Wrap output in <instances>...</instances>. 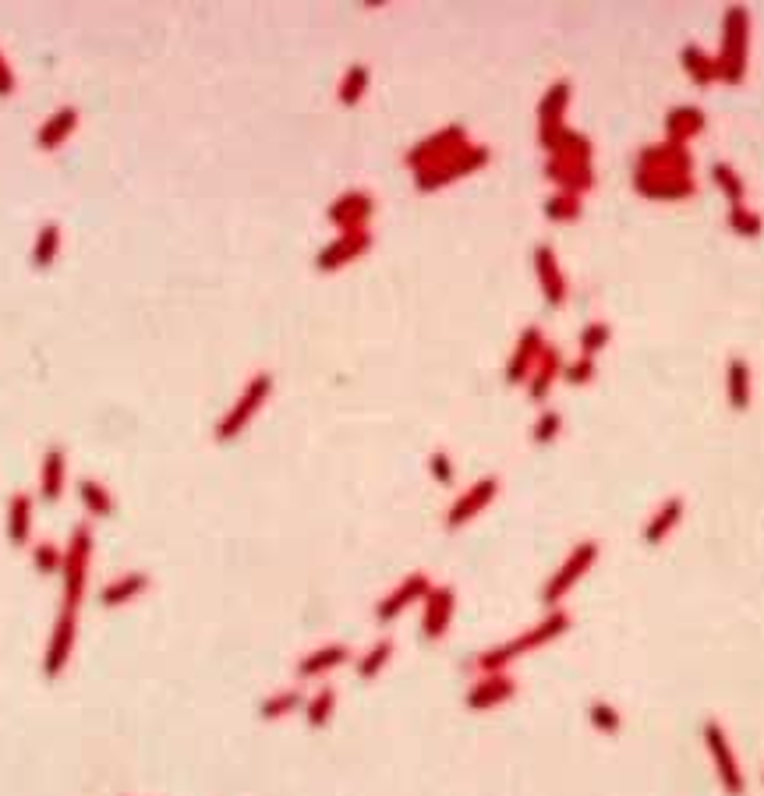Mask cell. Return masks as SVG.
I'll return each mask as SVG.
<instances>
[{
  "mask_svg": "<svg viewBox=\"0 0 764 796\" xmlns=\"http://www.w3.org/2000/svg\"><path fill=\"white\" fill-rule=\"evenodd\" d=\"M496 492H499V478L489 475V478H482V482H474L471 489L450 506V513H446V528L457 531V528H464L467 521H474V517H478V513L496 499Z\"/></svg>",
  "mask_w": 764,
  "mask_h": 796,
  "instance_id": "ba28073f",
  "label": "cell"
},
{
  "mask_svg": "<svg viewBox=\"0 0 764 796\" xmlns=\"http://www.w3.org/2000/svg\"><path fill=\"white\" fill-rule=\"evenodd\" d=\"M680 517H683V499H669V503L662 506V510L651 517V524L644 528V542L648 545H655V542H662L669 531L680 524Z\"/></svg>",
  "mask_w": 764,
  "mask_h": 796,
  "instance_id": "ac0fdd59",
  "label": "cell"
},
{
  "mask_svg": "<svg viewBox=\"0 0 764 796\" xmlns=\"http://www.w3.org/2000/svg\"><path fill=\"white\" fill-rule=\"evenodd\" d=\"M368 213H372V199H368V195H347V199H340L337 206L329 209V216H333L337 223L365 220Z\"/></svg>",
  "mask_w": 764,
  "mask_h": 796,
  "instance_id": "d4e9b609",
  "label": "cell"
},
{
  "mask_svg": "<svg viewBox=\"0 0 764 796\" xmlns=\"http://www.w3.org/2000/svg\"><path fill=\"white\" fill-rule=\"evenodd\" d=\"M733 223L743 230V234H757V230H761V220H757V216H747L743 209H736L733 213Z\"/></svg>",
  "mask_w": 764,
  "mask_h": 796,
  "instance_id": "1f68e13d",
  "label": "cell"
},
{
  "mask_svg": "<svg viewBox=\"0 0 764 796\" xmlns=\"http://www.w3.org/2000/svg\"><path fill=\"white\" fill-rule=\"evenodd\" d=\"M729 400H733L736 411H743V407L750 404V372H747V361H740V358L729 365Z\"/></svg>",
  "mask_w": 764,
  "mask_h": 796,
  "instance_id": "cb8c5ba5",
  "label": "cell"
},
{
  "mask_svg": "<svg viewBox=\"0 0 764 796\" xmlns=\"http://www.w3.org/2000/svg\"><path fill=\"white\" fill-rule=\"evenodd\" d=\"M428 591H432V581H428L425 574H411L407 581H400L390 595L375 605V620H379V623L397 620V616L404 613V609H411L414 602H425Z\"/></svg>",
  "mask_w": 764,
  "mask_h": 796,
  "instance_id": "52a82bcc",
  "label": "cell"
},
{
  "mask_svg": "<svg viewBox=\"0 0 764 796\" xmlns=\"http://www.w3.org/2000/svg\"><path fill=\"white\" fill-rule=\"evenodd\" d=\"M269 390H273V376L269 372H259V376L252 379V383L241 390V397H237V404L230 407L227 414H223V421L216 425V443H230V439H237L241 432L248 429V421L259 414V407L266 404Z\"/></svg>",
  "mask_w": 764,
  "mask_h": 796,
  "instance_id": "3957f363",
  "label": "cell"
},
{
  "mask_svg": "<svg viewBox=\"0 0 764 796\" xmlns=\"http://www.w3.org/2000/svg\"><path fill=\"white\" fill-rule=\"evenodd\" d=\"M591 722H595L598 729H605V733H616V729H619V715L612 712L609 705H595V708H591Z\"/></svg>",
  "mask_w": 764,
  "mask_h": 796,
  "instance_id": "f546056e",
  "label": "cell"
},
{
  "mask_svg": "<svg viewBox=\"0 0 764 796\" xmlns=\"http://www.w3.org/2000/svg\"><path fill=\"white\" fill-rule=\"evenodd\" d=\"M57 252H61V223H43V227H39L36 248H32V266L36 269L54 266Z\"/></svg>",
  "mask_w": 764,
  "mask_h": 796,
  "instance_id": "e0dca14e",
  "label": "cell"
},
{
  "mask_svg": "<svg viewBox=\"0 0 764 796\" xmlns=\"http://www.w3.org/2000/svg\"><path fill=\"white\" fill-rule=\"evenodd\" d=\"M595 559H598V545L595 542H581V545H577V549L570 552V559H566L563 567H559L556 574H552V581L545 584V595H542L545 602L556 605L559 598H563L566 591L573 588V584H577L584 574H588V567L595 563Z\"/></svg>",
  "mask_w": 764,
  "mask_h": 796,
  "instance_id": "8992f818",
  "label": "cell"
},
{
  "mask_svg": "<svg viewBox=\"0 0 764 796\" xmlns=\"http://www.w3.org/2000/svg\"><path fill=\"white\" fill-rule=\"evenodd\" d=\"M64 478H68V453L64 446H50L43 453V467H39V496L46 503H57L64 496Z\"/></svg>",
  "mask_w": 764,
  "mask_h": 796,
  "instance_id": "7c38bea8",
  "label": "cell"
},
{
  "mask_svg": "<svg viewBox=\"0 0 764 796\" xmlns=\"http://www.w3.org/2000/svg\"><path fill=\"white\" fill-rule=\"evenodd\" d=\"M513 694H517V683H513L510 676H506V673H485L482 680L467 690V708H471V712H489V708L510 701Z\"/></svg>",
  "mask_w": 764,
  "mask_h": 796,
  "instance_id": "30bf717a",
  "label": "cell"
},
{
  "mask_svg": "<svg viewBox=\"0 0 764 796\" xmlns=\"http://www.w3.org/2000/svg\"><path fill=\"white\" fill-rule=\"evenodd\" d=\"M32 567H36L39 574H61L64 549H57L54 542H36L32 545Z\"/></svg>",
  "mask_w": 764,
  "mask_h": 796,
  "instance_id": "484cf974",
  "label": "cell"
},
{
  "mask_svg": "<svg viewBox=\"0 0 764 796\" xmlns=\"http://www.w3.org/2000/svg\"><path fill=\"white\" fill-rule=\"evenodd\" d=\"M365 245H368V238H365V234H358V230H347V238L340 241L337 248H326V252H322L319 266H322V269H329V266H340V262H347V259H351V255H358Z\"/></svg>",
  "mask_w": 764,
  "mask_h": 796,
  "instance_id": "7402d4cb",
  "label": "cell"
},
{
  "mask_svg": "<svg viewBox=\"0 0 764 796\" xmlns=\"http://www.w3.org/2000/svg\"><path fill=\"white\" fill-rule=\"evenodd\" d=\"M32 538V496L25 492H15L8 503V542L11 545H29Z\"/></svg>",
  "mask_w": 764,
  "mask_h": 796,
  "instance_id": "9a60e30c",
  "label": "cell"
},
{
  "mask_svg": "<svg viewBox=\"0 0 764 796\" xmlns=\"http://www.w3.org/2000/svg\"><path fill=\"white\" fill-rule=\"evenodd\" d=\"M15 85H18L15 71H11L8 57L0 54V100H8V96H15Z\"/></svg>",
  "mask_w": 764,
  "mask_h": 796,
  "instance_id": "4dcf8cb0",
  "label": "cell"
},
{
  "mask_svg": "<svg viewBox=\"0 0 764 796\" xmlns=\"http://www.w3.org/2000/svg\"><path fill=\"white\" fill-rule=\"evenodd\" d=\"M78 644V613L75 609H61L54 630H50V641H46L43 651V676L46 680H57V676L68 669L71 655H75Z\"/></svg>",
  "mask_w": 764,
  "mask_h": 796,
  "instance_id": "277c9868",
  "label": "cell"
},
{
  "mask_svg": "<svg viewBox=\"0 0 764 796\" xmlns=\"http://www.w3.org/2000/svg\"><path fill=\"white\" fill-rule=\"evenodd\" d=\"M428 471H432V478H436L439 485H453V464H450V457H446L443 450L428 457Z\"/></svg>",
  "mask_w": 764,
  "mask_h": 796,
  "instance_id": "83f0119b",
  "label": "cell"
},
{
  "mask_svg": "<svg viewBox=\"0 0 764 796\" xmlns=\"http://www.w3.org/2000/svg\"><path fill=\"white\" fill-rule=\"evenodd\" d=\"M78 503H82L85 513H92V517H114V510H117L107 485H100L96 478H82V482H78Z\"/></svg>",
  "mask_w": 764,
  "mask_h": 796,
  "instance_id": "2e32d148",
  "label": "cell"
},
{
  "mask_svg": "<svg viewBox=\"0 0 764 796\" xmlns=\"http://www.w3.org/2000/svg\"><path fill=\"white\" fill-rule=\"evenodd\" d=\"M333 708H337V690H333V687H322L319 694H315L312 701L305 705V722L312 729L329 726V719H333Z\"/></svg>",
  "mask_w": 764,
  "mask_h": 796,
  "instance_id": "44dd1931",
  "label": "cell"
},
{
  "mask_svg": "<svg viewBox=\"0 0 764 796\" xmlns=\"http://www.w3.org/2000/svg\"><path fill=\"white\" fill-rule=\"evenodd\" d=\"M149 591V574L146 570H128V574L114 577L110 584L100 588V605L103 609H121V605L135 602Z\"/></svg>",
  "mask_w": 764,
  "mask_h": 796,
  "instance_id": "8fae6325",
  "label": "cell"
},
{
  "mask_svg": "<svg viewBox=\"0 0 764 796\" xmlns=\"http://www.w3.org/2000/svg\"><path fill=\"white\" fill-rule=\"evenodd\" d=\"M566 627H570V616H566V613H552L549 620L538 623V627H531L528 634H520L517 641L499 644V648H492V651H485V655H478V662H474V666L482 669V673H503V669L510 666L513 659L528 655L531 648H542V644H549L552 637H559Z\"/></svg>",
  "mask_w": 764,
  "mask_h": 796,
  "instance_id": "6da1fadb",
  "label": "cell"
},
{
  "mask_svg": "<svg viewBox=\"0 0 764 796\" xmlns=\"http://www.w3.org/2000/svg\"><path fill=\"white\" fill-rule=\"evenodd\" d=\"M89 563H92V528L89 524H78L68 538V549H64V609H75L82 605L85 581H89Z\"/></svg>",
  "mask_w": 764,
  "mask_h": 796,
  "instance_id": "7a4b0ae2",
  "label": "cell"
},
{
  "mask_svg": "<svg viewBox=\"0 0 764 796\" xmlns=\"http://www.w3.org/2000/svg\"><path fill=\"white\" fill-rule=\"evenodd\" d=\"M347 655H351V651H347L344 644H326V648L312 651V655H305V659L298 662V676H301V680L326 676V673H333L337 666H344Z\"/></svg>",
  "mask_w": 764,
  "mask_h": 796,
  "instance_id": "5bb4252c",
  "label": "cell"
},
{
  "mask_svg": "<svg viewBox=\"0 0 764 796\" xmlns=\"http://www.w3.org/2000/svg\"><path fill=\"white\" fill-rule=\"evenodd\" d=\"M390 655H393V641H379V644H372V648L365 651L358 659V676L361 680H375V676L386 669V662H390Z\"/></svg>",
  "mask_w": 764,
  "mask_h": 796,
  "instance_id": "603a6c76",
  "label": "cell"
},
{
  "mask_svg": "<svg viewBox=\"0 0 764 796\" xmlns=\"http://www.w3.org/2000/svg\"><path fill=\"white\" fill-rule=\"evenodd\" d=\"M453 609H457V591L453 588H432L425 595V616H421V634L425 641H439L450 630Z\"/></svg>",
  "mask_w": 764,
  "mask_h": 796,
  "instance_id": "9c48e42d",
  "label": "cell"
},
{
  "mask_svg": "<svg viewBox=\"0 0 764 796\" xmlns=\"http://www.w3.org/2000/svg\"><path fill=\"white\" fill-rule=\"evenodd\" d=\"M75 128H78V110H75V107H61L54 117H50V121L39 124V131H36V146L43 149V153H50V149H61Z\"/></svg>",
  "mask_w": 764,
  "mask_h": 796,
  "instance_id": "4fadbf2b",
  "label": "cell"
},
{
  "mask_svg": "<svg viewBox=\"0 0 764 796\" xmlns=\"http://www.w3.org/2000/svg\"><path fill=\"white\" fill-rule=\"evenodd\" d=\"M365 82H368V71L365 68H351V75H347V82H344V92H340V100L358 103V96L365 92Z\"/></svg>",
  "mask_w": 764,
  "mask_h": 796,
  "instance_id": "4316f807",
  "label": "cell"
},
{
  "mask_svg": "<svg viewBox=\"0 0 764 796\" xmlns=\"http://www.w3.org/2000/svg\"><path fill=\"white\" fill-rule=\"evenodd\" d=\"M743 29H747V15L733 11L729 15V78L743 75Z\"/></svg>",
  "mask_w": 764,
  "mask_h": 796,
  "instance_id": "ffe728a7",
  "label": "cell"
},
{
  "mask_svg": "<svg viewBox=\"0 0 764 796\" xmlns=\"http://www.w3.org/2000/svg\"><path fill=\"white\" fill-rule=\"evenodd\" d=\"M301 708H305V697H301V690H276L273 697H266V701H262L259 715L266 722H273V719H283V715H291V712H301Z\"/></svg>",
  "mask_w": 764,
  "mask_h": 796,
  "instance_id": "d6986e66",
  "label": "cell"
},
{
  "mask_svg": "<svg viewBox=\"0 0 764 796\" xmlns=\"http://www.w3.org/2000/svg\"><path fill=\"white\" fill-rule=\"evenodd\" d=\"M556 432H559V414H542L538 418V425H535V443H552L556 439Z\"/></svg>",
  "mask_w": 764,
  "mask_h": 796,
  "instance_id": "f1b7e54d",
  "label": "cell"
},
{
  "mask_svg": "<svg viewBox=\"0 0 764 796\" xmlns=\"http://www.w3.org/2000/svg\"><path fill=\"white\" fill-rule=\"evenodd\" d=\"M704 743H708V754H711V765L719 772V782L729 796H743V772H740V761H736L733 747H729L726 733H722L719 722H708L704 726Z\"/></svg>",
  "mask_w": 764,
  "mask_h": 796,
  "instance_id": "5b68a950",
  "label": "cell"
}]
</instances>
